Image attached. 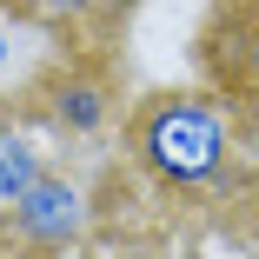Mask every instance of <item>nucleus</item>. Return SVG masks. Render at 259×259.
<instances>
[{"label":"nucleus","instance_id":"6e6552de","mask_svg":"<svg viewBox=\"0 0 259 259\" xmlns=\"http://www.w3.org/2000/svg\"><path fill=\"white\" fill-rule=\"evenodd\" d=\"M40 259H100L93 246H67V252H40Z\"/></svg>","mask_w":259,"mask_h":259},{"label":"nucleus","instance_id":"423d86ee","mask_svg":"<svg viewBox=\"0 0 259 259\" xmlns=\"http://www.w3.org/2000/svg\"><path fill=\"white\" fill-rule=\"evenodd\" d=\"M47 166H60V140L40 120V107L33 100H0V213H7Z\"/></svg>","mask_w":259,"mask_h":259},{"label":"nucleus","instance_id":"20e7f679","mask_svg":"<svg viewBox=\"0 0 259 259\" xmlns=\"http://www.w3.org/2000/svg\"><path fill=\"white\" fill-rule=\"evenodd\" d=\"M199 73L226 100H259V14L220 0L199 33Z\"/></svg>","mask_w":259,"mask_h":259},{"label":"nucleus","instance_id":"39448f33","mask_svg":"<svg viewBox=\"0 0 259 259\" xmlns=\"http://www.w3.org/2000/svg\"><path fill=\"white\" fill-rule=\"evenodd\" d=\"M0 14L20 20V27L54 33L60 47H100V54H107L126 33L133 0H0Z\"/></svg>","mask_w":259,"mask_h":259},{"label":"nucleus","instance_id":"f03ea898","mask_svg":"<svg viewBox=\"0 0 259 259\" xmlns=\"http://www.w3.org/2000/svg\"><path fill=\"white\" fill-rule=\"evenodd\" d=\"M27 100L40 107V120L54 126L60 146H93L120 120V80H113L100 47H67V54L27 87Z\"/></svg>","mask_w":259,"mask_h":259},{"label":"nucleus","instance_id":"f257e3e1","mask_svg":"<svg viewBox=\"0 0 259 259\" xmlns=\"http://www.w3.org/2000/svg\"><path fill=\"white\" fill-rule=\"evenodd\" d=\"M120 146H126V166L140 180H153L160 193L220 199L252 180L246 173V113L220 87L146 93L120 126Z\"/></svg>","mask_w":259,"mask_h":259},{"label":"nucleus","instance_id":"9d476101","mask_svg":"<svg viewBox=\"0 0 259 259\" xmlns=\"http://www.w3.org/2000/svg\"><path fill=\"white\" fill-rule=\"evenodd\" d=\"M233 7H252V14H259V0H233Z\"/></svg>","mask_w":259,"mask_h":259},{"label":"nucleus","instance_id":"7ed1b4c3","mask_svg":"<svg viewBox=\"0 0 259 259\" xmlns=\"http://www.w3.org/2000/svg\"><path fill=\"white\" fill-rule=\"evenodd\" d=\"M93 186L60 160L47 166L7 213H0V259H40V252H67L93 239Z\"/></svg>","mask_w":259,"mask_h":259},{"label":"nucleus","instance_id":"0eeeda50","mask_svg":"<svg viewBox=\"0 0 259 259\" xmlns=\"http://www.w3.org/2000/svg\"><path fill=\"white\" fill-rule=\"evenodd\" d=\"M14 67V27H7V14H0V73Z\"/></svg>","mask_w":259,"mask_h":259},{"label":"nucleus","instance_id":"1a4fd4ad","mask_svg":"<svg viewBox=\"0 0 259 259\" xmlns=\"http://www.w3.org/2000/svg\"><path fill=\"white\" fill-rule=\"evenodd\" d=\"M246 107H252V120H246V133H252V140H259V100H246Z\"/></svg>","mask_w":259,"mask_h":259}]
</instances>
